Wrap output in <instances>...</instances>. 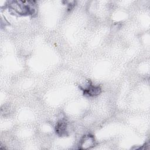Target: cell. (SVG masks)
I'll return each instance as SVG.
<instances>
[{
    "label": "cell",
    "mask_w": 150,
    "mask_h": 150,
    "mask_svg": "<svg viewBox=\"0 0 150 150\" xmlns=\"http://www.w3.org/2000/svg\"><path fill=\"white\" fill-rule=\"evenodd\" d=\"M94 138L92 135H85L81 139L79 148L81 149H87L93 147L94 145Z\"/></svg>",
    "instance_id": "1"
},
{
    "label": "cell",
    "mask_w": 150,
    "mask_h": 150,
    "mask_svg": "<svg viewBox=\"0 0 150 150\" xmlns=\"http://www.w3.org/2000/svg\"><path fill=\"white\" fill-rule=\"evenodd\" d=\"M56 131L60 135H65L67 132V125L66 121H61L58 122L56 127Z\"/></svg>",
    "instance_id": "2"
}]
</instances>
